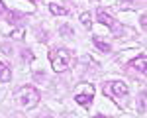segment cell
<instances>
[{
	"mask_svg": "<svg viewBox=\"0 0 147 118\" xmlns=\"http://www.w3.org/2000/svg\"><path fill=\"white\" fill-rule=\"evenodd\" d=\"M145 61H147V57H145V53H141L137 59H134L127 67L129 69H134V71H137L139 75H145Z\"/></svg>",
	"mask_w": 147,
	"mask_h": 118,
	"instance_id": "6",
	"label": "cell"
},
{
	"mask_svg": "<svg viewBox=\"0 0 147 118\" xmlns=\"http://www.w3.org/2000/svg\"><path fill=\"white\" fill-rule=\"evenodd\" d=\"M22 59H24V63H30V61H34V53L28 51V49H22Z\"/></svg>",
	"mask_w": 147,
	"mask_h": 118,
	"instance_id": "12",
	"label": "cell"
},
{
	"mask_svg": "<svg viewBox=\"0 0 147 118\" xmlns=\"http://www.w3.org/2000/svg\"><path fill=\"white\" fill-rule=\"evenodd\" d=\"M30 2H35V0H30Z\"/></svg>",
	"mask_w": 147,
	"mask_h": 118,
	"instance_id": "16",
	"label": "cell"
},
{
	"mask_svg": "<svg viewBox=\"0 0 147 118\" xmlns=\"http://www.w3.org/2000/svg\"><path fill=\"white\" fill-rule=\"evenodd\" d=\"M82 89H84L82 93H77V94H75V100H77L80 106H88V104H90V100L94 98V87L84 83V85H82Z\"/></svg>",
	"mask_w": 147,
	"mask_h": 118,
	"instance_id": "5",
	"label": "cell"
},
{
	"mask_svg": "<svg viewBox=\"0 0 147 118\" xmlns=\"http://www.w3.org/2000/svg\"><path fill=\"white\" fill-rule=\"evenodd\" d=\"M16 102L20 108L24 110H30V108H35L37 102H39V93H37V89L32 87V85H26L22 87L18 93H16Z\"/></svg>",
	"mask_w": 147,
	"mask_h": 118,
	"instance_id": "1",
	"label": "cell"
},
{
	"mask_svg": "<svg viewBox=\"0 0 147 118\" xmlns=\"http://www.w3.org/2000/svg\"><path fill=\"white\" fill-rule=\"evenodd\" d=\"M143 4V0H120L118 6L120 8H139Z\"/></svg>",
	"mask_w": 147,
	"mask_h": 118,
	"instance_id": "8",
	"label": "cell"
},
{
	"mask_svg": "<svg viewBox=\"0 0 147 118\" xmlns=\"http://www.w3.org/2000/svg\"><path fill=\"white\" fill-rule=\"evenodd\" d=\"M96 20H98L100 24H104V26H108V28H110L116 35H122V34H124V26L116 22V20H114V16L110 14V12L102 10V8H100V10H96Z\"/></svg>",
	"mask_w": 147,
	"mask_h": 118,
	"instance_id": "4",
	"label": "cell"
},
{
	"mask_svg": "<svg viewBox=\"0 0 147 118\" xmlns=\"http://www.w3.org/2000/svg\"><path fill=\"white\" fill-rule=\"evenodd\" d=\"M6 20H8L10 24H18V22H22V20H24V14H20V12H16V10L6 12Z\"/></svg>",
	"mask_w": 147,
	"mask_h": 118,
	"instance_id": "9",
	"label": "cell"
},
{
	"mask_svg": "<svg viewBox=\"0 0 147 118\" xmlns=\"http://www.w3.org/2000/svg\"><path fill=\"white\" fill-rule=\"evenodd\" d=\"M6 6H4V2H0V16H6Z\"/></svg>",
	"mask_w": 147,
	"mask_h": 118,
	"instance_id": "15",
	"label": "cell"
},
{
	"mask_svg": "<svg viewBox=\"0 0 147 118\" xmlns=\"http://www.w3.org/2000/svg\"><path fill=\"white\" fill-rule=\"evenodd\" d=\"M12 79V71L10 67H8V63H0V81L6 83Z\"/></svg>",
	"mask_w": 147,
	"mask_h": 118,
	"instance_id": "7",
	"label": "cell"
},
{
	"mask_svg": "<svg viewBox=\"0 0 147 118\" xmlns=\"http://www.w3.org/2000/svg\"><path fill=\"white\" fill-rule=\"evenodd\" d=\"M104 94L110 96V98H114V100H120V98H125V96H127V87H125V83H122V81L104 83Z\"/></svg>",
	"mask_w": 147,
	"mask_h": 118,
	"instance_id": "3",
	"label": "cell"
},
{
	"mask_svg": "<svg viewBox=\"0 0 147 118\" xmlns=\"http://www.w3.org/2000/svg\"><path fill=\"white\" fill-rule=\"evenodd\" d=\"M49 12L55 14V16H67V10L61 8V6H57V4H49Z\"/></svg>",
	"mask_w": 147,
	"mask_h": 118,
	"instance_id": "11",
	"label": "cell"
},
{
	"mask_svg": "<svg viewBox=\"0 0 147 118\" xmlns=\"http://www.w3.org/2000/svg\"><path fill=\"white\" fill-rule=\"evenodd\" d=\"M92 41H94V47H98L102 53H108V51L112 49V45H110V43H106V41H102L100 37H94Z\"/></svg>",
	"mask_w": 147,
	"mask_h": 118,
	"instance_id": "10",
	"label": "cell"
},
{
	"mask_svg": "<svg viewBox=\"0 0 147 118\" xmlns=\"http://www.w3.org/2000/svg\"><path fill=\"white\" fill-rule=\"evenodd\" d=\"M47 55H49V61H51L55 73H63V71L69 69V65H71V53H69L67 49L51 47V49L47 51Z\"/></svg>",
	"mask_w": 147,
	"mask_h": 118,
	"instance_id": "2",
	"label": "cell"
},
{
	"mask_svg": "<svg viewBox=\"0 0 147 118\" xmlns=\"http://www.w3.org/2000/svg\"><path fill=\"white\" fill-rule=\"evenodd\" d=\"M139 110L145 112V93H141V98H139Z\"/></svg>",
	"mask_w": 147,
	"mask_h": 118,
	"instance_id": "14",
	"label": "cell"
},
{
	"mask_svg": "<svg viewBox=\"0 0 147 118\" xmlns=\"http://www.w3.org/2000/svg\"><path fill=\"white\" fill-rule=\"evenodd\" d=\"M80 22H82L86 28H88V30H90V14H88V12H84V14L80 16Z\"/></svg>",
	"mask_w": 147,
	"mask_h": 118,
	"instance_id": "13",
	"label": "cell"
}]
</instances>
